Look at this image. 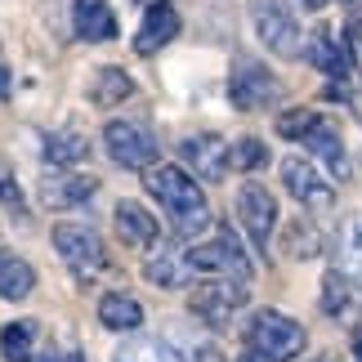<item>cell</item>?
Instances as JSON below:
<instances>
[{
    "label": "cell",
    "mask_w": 362,
    "mask_h": 362,
    "mask_svg": "<svg viewBox=\"0 0 362 362\" xmlns=\"http://www.w3.org/2000/svg\"><path fill=\"white\" fill-rule=\"evenodd\" d=\"M103 148L125 170H148V165H157V134H152L148 121H107Z\"/></svg>",
    "instance_id": "obj_6"
},
{
    "label": "cell",
    "mask_w": 362,
    "mask_h": 362,
    "mask_svg": "<svg viewBox=\"0 0 362 362\" xmlns=\"http://www.w3.org/2000/svg\"><path fill=\"white\" fill-rule=\"evenodd\" d=\"M317 121H322V117L309 112V107H291V112H282V121H277V134H286V139H304Z\"/></svg>",
    "instance_id": "obj_29"
},
{
    "label": "cell",
    "mask_w": 362,
    "mask_h": 362,
    "mask_svg": "<svg viewBox=\"0 0 362 362\" xmlns=\"http://www.w3.org/2000/svg\"><path fill=\"white\" fill-rule=\"evenodd\" d=\"M336 259H340V273L362 282V215H349L340 224V238H336Z\"/></svg>",
    "instance_id": "obj_22"
},
{
    "label": "cell",
    "mask_w": 362,
    "mask_h": 362,
    "mask_svg": "<svg viewBox=\"0 0 362 362\" xmlns=\"http://www.w3.org/2000/svg\"><path fill=\"white\" fill-rule=\"evenodd\" d=\"M144 184L148 192L161 202L165 219L175 224L179 238H202L206 228H211V202H206V192L197 188V179H192L184 165H148L144 170Z\"/></svg>",
    "instance_id": "obj_1"
},
{
    "label": "cell",
    "mask_w": 362,
    "mask_h": 362,
    "mask_svg": "<svg viewBox=\"0 0 362 362\" xmlns=\"http://www.w3.org/2000/svg\"><path fill=\"white\" fill-rule=\"evenodd\" d=\"M188 264L192 273H215V277H233V282H250V273H255L233 228H219L211 242L188 246Z\"/></svg>",
    "instance_id": "obj_4"
},
{
    "label": "cell",
    "mask_w": 362,
    "mask_h": 362,
    "mask_svg": "<svg viewBox=\"0 0 362 362\" xmlns=\"http://www.w3.org/2000/svg\"><path fill=\"white\" fill-rule=\"evenodd\" d=\"M99 322L107 331H134L139 322H144V304H139L134 296H125V291H112V296L99 300Z\"/></svg>",
    "instance_id": "obj_20"
},
{
    "label": "cell",
    "mask_w": 362,
    "mask_h": 362,
    "mask_svg": "<svg viewBox=\"0 0 362 362\" xmlns=\"http://www.w3.org/2000/svg\"><path fill=\"white\" fill-rule=\"evenodd\" d=\"M354 358H358V362H362V327H358V331H354Z\"/></svg>",
    "instance_id": "obj_32"
},
{
    "label": "cell",
    "mask_w": 362,
    "mask_h": 362,
    "mask_svg": "<svg viewBox=\"0 0 362 362\" xmlns=\"http://www.w3.org/2000/svg\"><path fill=\"white\" fill-rule=\"evenodd\" d=\"M76 36L81 40H107L117 32V18H112V9L103 5V0H76Z\"/></svg>",
    "instance_id": "obj_21"
},
{
    "label": "cell",
    "mask_w": 362,
    "mask_h": 362,
    "mask_svg": "<svg viewBox=\"0 0 362 362\" xmlns=\"http://www.w3.org/2000/svg\"><path fill=\"white\" fill-rule=\"evenodd\" d=\"M144 5H157V0H144Z\"/></svg>",
    "instance_id": "obj_36"
},
{
    "label": "cell",
    "mask_w": 362,
    "mask_h": 362,
    "mask_svg": "<svg viewBox=\"0 0 362 362\" xmlns=\"http://www.w3.org/2000/svg\"><path fill=\"white\" fill-rule=\"evenodd\" d=\"M9 90V72H5V67H0V94H5Z\"/></svg>",
    "instance_id": "obj_33"
},
{
    "label": "cell",
    "mask_w": 362,
    "mask_h": 362,
    "mask_svg": "<svg viewBox=\"0 0 362 362\" xmlns=\"http://www.w3.org/2000/svg\"><path fill=\"white\" fill-rule=\"evenodd\" d=\"M242 304H246V282H233V277H206L188 296V309L211 327H224Z\"/></svg>",
    "instance_id": "obj_7"
},
{
    "label": "cell",
    "mask_w": 362,
    "mask_h": 362,
    "mask_svg": "<svg viewBox=\"0 0 362 362\" xmlns=\"http://www.w3.org/2000/svg\"><path fill=\"white\" fill-rule=\"evenodd\" d=\"M36 291V269L13 250H0V300H27Z\"/></svg>",
    "instance_id": "obj_19"
},
{
    "label": "cell",
    "mask_w": 362,
    "mask_h": 362,
    "mask_svg": "<svg viewBox=\"0 0 362 362\" xmlns=\"http://www.w3.org/2000/svg\"><path fill=\"white\" fill-rule=\"evenodd\" d=\"M179 157H184L202 179L219 184V179L228 175V165H233V148H228L219 134H192V139H184V144H179Z\"/></svg>",
    "instance_id": "obj_11"
},
{
    "label": "cell",
    "mask_w": 362,
    "mask_h": 362,
    "mask_svg": "<svg viewBox=\"0 0 362 362\" xmlns=\"http://www.w3.org/2000/svg\"><path fill=\"white\" fill-rule=\"evenodd\" d=\"M322 309H327L331 317H340L344 309H349V286H344V273H340V269L322 277Z\"/></svg>",
    "instance_id": "obj_27"
},
{
    "label": "cell",
    "mask_w": 362,
    "mask_h": 362,
    "mask_svg": "<svg viewBox=\"0 0 362 362\" xmlns=\"http://www.w3.org/2000/svg\"><path fill=\"white\" fill-rule=\"evenodd\" d=\"M117 238L125 246H152L157 242V219H152L139 202H117Z\"/></svg>",
    "instance_id": "obj_17"
},
{
    "label": "cell",
    "mask_w": 362,
    "mask_h": 362,
    "mask_svg": "<svg viewBox=\"0 0 362 362\" xmlns=\"http://www.w3.org/2000/svg\"><path fill=\"white\" fill-rule=\"evenodd\" d=\"M36 362H81V354L76 349H49L45 358H36Z\"/></svg>",
    "instance_id": "obj_31"
},
{
    "label": "cell",
    "mask_w": 362,
    "mask_h": 362,
    "mask_svg": "<svg viewBox=\"0 0 362 362\" xmlns=\"http://www.w3.org/2000/svg\"><path fill=\"white\" fill-rule=\"evenodd\" d=\"M0 354L5 362H36V322H9L0 331Z\"/></svg>",
    "instance_id": "obj_23"
},
{
    "label": "cell",
    "mask_w": 362,
    "mask_h": 362,
    "mask_svg": "<svg viewBox=\"0 0 362 362\" xmlns=\"http://www.w3.org/2000/svg\"><path fill=\"white\" fill-rule=\"evenodd\" d=\"M117 362H184L165 340H130L125 349H117Z\"/></svg>",
    "instance_id": "obj_25"
},
{
    "label": "cell",
    "mask_w": 362,
    "mask_h": 362,
    "mask_svg": "<svg viewBox=\"0 0 362 362\" xmlns=\"http://www.w3.org/2000/svg\"><path fill=\"white\" fill-rule=\"evenodd\" d=\"M255 36L277 59H300L304 54V32H300V23H296L286 0H259L255 5Z\"/></svg>",
    "instance_id": "obj_5"
},
{
    "label": "cell",
    "mask_w": 362,
    "mask_h": 362,
    "mask_svg": "<svg viewBox=\"0 0 362 362\" xmlns=\"http://www.w3.org/2000/svg\"><path fill=\"white\" fill-rule=\"evenodd\" d=\"M179 36V9L175 5H148L144 13V27L134 32V49L139 54H157L161 45H170V40Z\"/></svg>",
    "instance_id": "obj_13"
},
{
    "label": "cell",
    "mask_w": 362,
    "mask_h": 362,
    "mask_svg": "<svg viewBox=\"0 0 362 362\" xmlns=\"http://www.w3.org/2000/svg\"><path fill=\"white\" fill-rule=\"evenodd\" d=\"M304 54H309L313 67H322V72L336 76V81H344V76H349V67H354L349 45H336L327 27H317V32H313V40H309V49H304Z\"/></svg>",
    "instance_id": "obj_16"
},
{
    "label": "cell",
    "mask_w": 362,
    "mask_h": 362,
    "mask_svg": "<svg viewBox=\"0 0 362 362\" xmlns=\"http://www.w3.org/2000/svg\"><path fill=\"white\" fill-rule=\"evenodd\" d=\"M134 94V81L125 67H99V72L90 76V103L94 107H117Z\"/></svg>",
    "instance_id": "obj_18"
},
{
    "label": "cell",
    "mask_w": 362,
    "mask_h": 362,
    "mask_svg": "<svg viewBox=\"0 0 362 362\" xmlns=\"http://www.w3.org/2000/svg\"><path fill=\"white\" fill-rule=\"evenodd\" d=\"M54 250H59V259L72 269L81 282H90V277H99L107 269V250H103V238L94 233L90 224H76V219H63V224H54Z\"/></svg>",
    "instance_id": "obj_2"
},
{
    "label": "cell",
    "mask_w": 362,
    "mask_h": 362,
    "mask_svg": "<svg viewBox=\"0 0 362 362\" xmlns=\"http://www.w3.org/2000/svg\"><path fill=\"white\" fill-rule=\"evenodd\" d=\"M0 206H13V211L23 206V192H18V184H13V175L5 165H0Z\"/></svg>",
    "instance_id": "obj_30"
},
{
    "label": "cell",
    "mask_w": 362,
    "mask_h": 362,
    "mask_svg": "<svg viewBox=\"0 0 362 362\" xmlns=\"http://www.w3.org/2000/svg\"><path fill=\"white\" fill-rule=\"evenodd\" d=\"M238 224L246 228V238L255 242V250L269 255L273 228H277V197L264 184H242L238 192Z\"/></svg>",
    "instance_id": "obj_8"
},
{
    "label": "cell",
    "mask_w": 362,
    "mask_h": 362,
    "mask_svg": "<svg viewBox=\"0 0 362 362\" xmlns=\"http://www.w3.org/2000/svg\"><path fill=\"white\" fill-rule=\"evenodd\" d=\"M264 161H269V148L259 139H238L233 144V170H259Z\"/></svg>",
    "instance_id": "obj_28"
},
{
    "label": "cell",
    "mask_w": 362,
    "mask_h": 362,
    "mask_svg": "<svg viewBox=\"0 0 362 362\" xmlns=\"http://www.w3.org/2000/svg\"><path fill=\"white\" fill-rule=\"evenodd\" d=\"M286 255L291 259H309V255H317V233L304 224V219H296V224H286Z\"/></svg>",
    "instance_id": "obj_26"
},
{
    "label": "cell",
    "mask_w": 362,
    "mask_h": 362,
    "mask_svg": "<svg viewBox=\"0 0 362 362\" xmlns=\"http://www.w3.org/2000/svg\"><path fill=\"white\" fill-rule=\"evenodd\" d=\"M304 5H309V9H322V5H327V0H304Z\"/></svg>",
    "instance_id": "obj_35"
},
{
    "label": "cell",
    "mask_w": 362,
    "mask_h": 362,
    "mask_svg": "<svg viewBox=\"0 0 362 362\" xmlns=\"http://www.w3.org/2000/svg\"><path fill=\"white\" fill-rule=\"evenodd\" d=\"M250 349H255L264 362H291L304 354V327L296 317L277 313V309H264L250 317V331H246Z\"/></svg>",
    "instance_id": "obj_3"
},
{
    "label": "cell",
    "mask_w": 362,
    "mask_h": 362,
    "mask_svg": "<svg viewBox=\"0 0 362 362\" xmlns=\"http://www.w3.org/2000/svg\"><path fill=\"white\" fill-rule=\"evenodd\" d=\"M188 273H192V264H188V250H175V246H157L148 255V264H144V277L152 286H184L188 282Z\"/></svg>",
    "instance_id": "obj_15"
},
{
    "label": "cell",
    "mask_w": 362,
    "mask_h": 362,
    "mask_svg": "<svg viewBox=\"0 0 362 362\" xmlns=\"http://www.w3.org/2000/svg\"><path fill=\"white\" fill-rule=\"evenodd\" d=\"M304 148L313 152L317 161L327 165L336 179H349V157H344V144H340V130L331 121H317L309 134H304Z\"/></svg>",
    "instance_id": "obj_14"
},
{
    "label": "cell",
    "mask_w": 362,
    "mask_h": 362,
    "mask_svg": "<svg viewBox=\"0 0 362 362\" xmlns=\"http://www.w3.org/2000/svg\"><path fill=\"white\" fill-rule=\"evenodd\" d=\"M282 188H286L300 206H309V211H327V206L336 202L331 184L322 179V170H317L309 157H286V161H282Z\"/></svg>",
    "instance_id": "obj_10"
},
{
    "label": "cell",
    "mask_w": 362,
    "mask_h": 362,
    "mask_svg": "<svg viewBox=\"0 0 362 362\" xmlns=\"http://www.w3.org/2000/svg\"><path fill=\"white\" fill-rule=\"evenodd\" d=\"M282 86H277V76L269 72L264 63L255 59H238L233 63V76H228V99L242 107V112H255V107H269Z\"/></svg>",
    "instance_id": "obj_9"
},
{
    "label": "cell",
    "mask_w": 362,
    "mask_h": 362,
    "mask_svg": "<svg viewBox=\"0 0 362 362\" xmlns=\"http://www.w3.org/2000/svg\"><path fill=\"white\" fill-rule=\"evenodd\" d=\"M40 192H45V206H54V211H72V206H86L94 192H99V179L59 170V175L40 179Z\"/></svg>",
    "instance_id": "obj_12"
},
{
    "label": "cell",
    "mask_w": 362,
    "mask_h": 362,
    "mask_svg": "<svg viewBox=\"0 0 362 362\" xmlns=\"http://www.w3.org/2000/svg\"><path fill=\"white\" fill-rule=\"evenodd\" d=\"M86 152H90V144L76 130H54L45 139V161H54V165H76Z\"/></svg>",
    "instance_id": "obj_24"
},
{
    "label": "cell",
    "mask_w": 362,
    "mask_h": 362,
    "mask_svg": "<svg viewBox=\"0 0 362 362\" xmlns=\"http://www.w3.org/2000/svg\"><path fill=\"white\" fill-rule=\"evenodd\" d=\"M238 362H264V358H259V354H255V349H250V354H242V358H238Z\"/></svg>",
    "instance_id": "obj_34"
}]
</instances>
